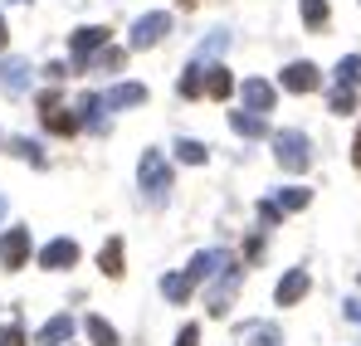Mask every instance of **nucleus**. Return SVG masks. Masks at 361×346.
<instances>
[{"label": "nucleus", "instance_id": "obj_33", "mask_svg": "<svg viewBox=\"0 0 361 346\" xmlns=\"http://www.w3.org/2000/svg\"><path fill=\"white\" fill-rule=\"evenodd\" d=\"M176 346H200V327H195V322H185V327L176 332Z\"/></svg>", "mask_w": 361, "mask_h": 346}, {"label": "nucleus", "instance_id": "obj_21", "mask_svg": "<svg viewBox=\"0 0 361 346\" xmlns=\"http://www.w3.org/2000/svg\"><path fill=\"white\" fill-rule=\"evenodd\" d=\"M190 288H195V278H190V273H166V278H161L166 302H185V297H190Z\"/></svg>", "mask_w": 361, "mask_h": 346}, {"label": "nucleus", "instance_id": "obj_15", "mask_svg": "<svg viewBox=\"0 0 361 346\" xmlns=\"http://www.w3.org/2000/svg\"><path fill=\"white\" fill-rule=\"evenodd\" d=\"M68 337H73V317L59 312V317H49V322L39 327V337H35V342H39V346H68Z\"/></svg>", "mask_w": 361, "mask_h": 346}, {"label": "nucleus", "instance_id": "obj_32", "mask_svg": "<svg viewBox=\"0 0 361 346\" xmlns=\"http://www.w3.org/2000/svg\"><path fill=\"white\" fill-rule=\"evenodd\" d=\"M0 346H25V332H20L15 322H5V327H0Z\"/></svg>", "mask_w": 361, "mask_h": 346}, {"label": "nucleus", "instance_id": "obj_12", "mask_svg": "<svg viewBox=\"0 0 361 346\" xmlns=\"http://www.w3.org/2000/svg\"><path fill=\"white\" fill-rule=\"evenodd\" d=\"M307 288H312L307 268H288V273L279 278V288H274V297H279L283 307H293V302H302V297H307Z\"/></svg>", "mask_w": 361, "mask_h": 346}, {"label": "nucleus", "instance_id": "obj_1", "mask_svg": "<svg viewBox=\"0 0 361 346\" xmlns=\"http://www.w3.org/2000/svg\"><path fill=\"white\" fill-rule=\"evenodd\" d=\"M137 185H142V195L147 200H166V190H171V161H166V152H142V161H137Z\"/></svg>", "mask_w": 361, "mask_h": 346}, {"label": "nucleus", "instance_id": "obj_6", "mask_svg": "<svg viewBox=\"0 0 361 346\" xmlns=\"http://www.w3.org/2000/svg\"><path fill=\"white\" fill-rule=\"evenodd\" d=\"M0 264H5V268H25V264H30V230H25V225L0 234Z\"/></svg>", "mask_w": 361, "mask_h": 346}, {"label": "nucleus", "instance_id": "obj_35", "mask_svg": "<svg viewBox=\"0 0 361 346\" xmlns=\"http://www.w3.org/2000/svg\"><path fill=\"white\" fill-rule=\"evenodd\" d=\"M44 73H49V83H59L63 73H73V68H68V63H49V68H44Z\"/></svg>", "mask_w": 361, "mask_h": 346}, {"label": "nucleus", "instance_id": "obj_14", "mask_svg": "<svg viewBox=\"0 0 361 346\" xmlns=\"http://www.w3.org/2000/svg\"><path fill=\"white\" fill-rule=\"evenodd\" d=\"M0 88L5 93H25L30 88V63L25 58H0Z\"/></svg>", "mask_w": 361, "mask_h": 346}, {"label": "nucleus", "instance_id": "obj_27", "mask_svg": "<svg viewBox=\"0 0 361 346\" xmlns=\"http://www.w3.org/2000/svg\"><path fill=\"white\" fill-rule=\"evenodd\" d=\"M200 73H205L200 63L185 68V78H180V98H200V93H205V78H200Z\"/></svg>", "mask_w": 361, "mask_h": 346}, {"label": "nucleus", "instance_id": "obj_7", "mask_svg": "<svg viewBox=\"0 0 361 346\" xmlns=\"http://www.w3.org/2000/svg\"><path fill=\"white\" fill-rule=\"evenodd\" d=\"M240 278H244L240 264H230V268L220 273V283L205 292V302H210V317H225V312H230V302H235V288H240Z\"/></svg>", "mask_w": 361, "mask_h": 346}, {"label": "nucleus", "instance_id": "obj_13", "mask_svg": "<svg viewBox=\"0 0 361 346\" xmlns=\"http://www.w3.org/2000/svg\"><path fill=\"white\" fill-rule=\"evenodd\" d=\"M73 108H78V122H83L88 132H103V127H108V103H103L98 93H83Z\"/></svg>", "mask_w": 361, "mask_h": 346}, {"label": "nucleus", "instance_id": "obj_40", "mask_svg": "<svg viewBox=\"0 0 361 346\" xmlns=\"http://www.w3.org/2000/svg\"><path fill=\"white\" fill-rule=\"evenodd\" d=\"M15 5H25V0H15Z\"/></svg>", "mask_w": 361, "mask_h": 346}, {"label": "nucleus", "instance_id": "obj_36", "mask_svg": "<svg viewBox=\"0 0 361 346\" xmlns=\"http://www.w3.org/2000/svg\"><path fill=\"white\" fill-rule=\"evenodd\" d=\"M347 317H352V322H361V302H347Z\"/></svg>", "mask_w": 361, "mask_h": 346}, {"label": "nucleus", "instance_id": "obj_18", "mask_svg": "<svg viewBox=\"0 0 361 346\" xmlns=\"http://www.w3.org/2000/svg\"><path fill=\"white\" fill-rule=\"evenodd\" d=\"M230 127H235L240 137H264V132H269V122H264V117H259V113H244V108L230 113Z\"/></svg>", "mask_w": 361, "mask_h": 346}, {"label": "nucleus", "instance_id": "obj_30", "mask_svg": "<svg viewBox=\"0 0 361 346\" xmlns=\"http://www.w3.org/2000/svg\"><path fill=\"white\" fill-rule=\"evenodd\" d=\"M225 44H230V35H225V30H215L210 39H200V49H195V58H215L220 49H225Z\"/></svg>", "mask_w": 361, "mask_h": 346}, {"label": "nucleus", "instance_id": "obj_24", "mask_svg": "<svg viewBox=\"0 0 361 346\" xmlns=\"http://www.w3.org/2000/svg\"><path fill=\"white\" fill-rule=\"evenodd\" d=\"M361 83V54H347L337 63V88H357Z\"/></svg>", "mask_w": 361, "mask_h": 346}, {"label": "nucleus", "instance_id": "obj_9", "mask_svg": "<svg viewBox=\"0 0 361 346\" xmlns=\"http://www.w3.org/2000/svg\"><path fill=\"white\" fill-rule=\"evenodd\" d=\"M279 83H283V93H312V88L322 83V73H317V63L298 58V63H288V68L279 73Z\"/></svg>", "mask_w": 361, "mask_h": 346}, {"label": "nucleus", "instance_id": "obj_2", "mask_svg": "<svg viewBox=\"0 0 361 346\" xmlns=\"http://www.w3.org/2000/svg\"><path fill=\"white\" fill-rule=\"evenodd\" d=\"M274 156H279V166L283 171H307L312 166V142L302 137V132H274Z\"/></svg>", "mask_w": 361, "mask_h": 346}, {"label": "nucleus", "instance_id": "obj_29", "mask_svg": "<svg viewBox=\"0 0 361 346\" xmlns=\"http://www.w3.org/2000/svg\"><path fill=\"white\" fill-rule=\"evenodd\" d=\"M122 63H127V49H103V54L93 58L88 68H103V73H118Z\"/></svg>", "mask_w": 361, "mask_h": 346}, {"label": "nucleus", "instance_id": "obj_11", "mask_svg": "<svg viewBox=\"0 0 361 346\" xmlns=\"http://www.w3.org/2000/svg\"><path fill=\"white\" fill-rule=\"evenodd\" d=\"M240 103L249 108V113H269L274 108V83H264V78H244L240 83Z\"/></svg>", "mask_w": 361, "mask_h": 346}, {"label": "nucleus", "instance_id": "obj_8", "mask_svg": "<svg viewBox=\"0 0 361 346\" xmlns=\"http://www.w3.org/2000/svg\"><path fill=\"white\" fill-rule=\"evenodd\" d=\"M225 268H230V254H225V249H200V254L190 259V268H185V273H190L195 283H210V278H220Z\"/></svg>", "mask_w": 361, "mask_h": 346}, {"label": "nucleus", "instance_id": "obj_38", "mask_svg": "<svg viewBox=\"0 0 361 346\" xmlns=\"http://www.w3.org/2000/svg\"><path fill=\"white\" fill-rule=\"evenodd\" d=\"M5 35H10V30H5V15H0V44H5Z\"/></svg>", "mask_w": 361, "mask_h": 346}, {"label": "nucleus", "instance_id": "obj_39", "mask_svg": "<svg viewBox=\"0 0 361 346\" xmlns=\"http://www.w3.org/2000/svg\"><path fill=\"white\" fill-rule=\"evenodd\" d=\"M0 220H5V195H0Z\"/></svg>", "mask_w": 361, "mask_h": 346}, {"label": "nucleus", "instance_id": "obj_25", "mask_svg": "<svg viewBox=\"0 0 361 346\" xmlns=\"http://www.w3.org/2000/svg\"><path fill=\"white\" fill-rule=\"evenodd\" d=\"M205 156H210V152H205L195 137H180V142H176V161H185V166H200Z\"/></svg>", "mask_w": 361, "mask_h": 346}, {"label": "nucleus", "instance_id": "obj_16", "mask_svg": "<svg viewBox=\"0 0 361 346\" xmlns=\"http://www.w3.org/2000/svg\"><path fill=\"white\" fill-rule=\"evenodd\" d=\"M103 103H108L113 113H122V108H142V103H147V88H142V83H118L113 93H103Z\"/></svg>", "mask_w": 361, "mask_h": 346}, {"label": "nucleus", "instance_id": "obj_17", "mask_svg": "<svg viewBox=\"0 0 361 346\" xmlns=\"http://www.w3.org/2000/svg\"><path fill=\"white\" fill-rule=\"evenodd\" d=\"M240 342L244 346H283V337H279V327H274V322H244V327H240Z\"/></svg>", "mask_w": 361, "mask_h": 346}, {"label": "nucleus", "instance_id": "obj_34", "mask_svg": "<svg viewBox=\"0 0 361 346\" xmlns=\"http://www.w3.org/2000/svg\"><path fill=\"white\" fill-rule=\"evenodd\" d=\"M259 220H264V225H279V220H283V210H279L274 200H264V205H259Z\"/></svg>", "mask_w": 361, "mask_h": 346}, {"label": "nucleus", "instance_id": "obj_20", "mask_svg": "<svg viewBox=\"0 0 361 346\" xmlns=\"http://www.w3.org/2000/svg\"><path fill=\"white\" fill-rule=\"evenodd\" d=\"M83 327H88V342H93V346H122L118 327H113V322H103V317H88Z\"/></svg>", "mask_w": 361, "mask_h": 346}, {"label": "nucleus", "instance_id": "obj_3", "mask_svg": "<svg viewBox=\"0 0 361 346\" xmlns=\"http://www.w3.org/2000/svg\"><path fill=\"white\" fill-rule=\"evenodd\" d=\"M161 35H171V15H166V10H152V15H142V20L132 25L127 44H132V49H152Z\"/></svg>", "mask_w": 361, "mask_h": 346}, {"label": "nucleus", "instance_id": "obj_22", "mask_svg": "<svg viewBox=\"0 0 361 346\" xmlns=\"http://www.w3.org/2000/svg\"><path fill=\"white\" fill-rule=\"evenodd\" d=\"M307 200H312V190H302V185H293V190H279V195H274V205H279L283 215H293V210H307Z\"/></svg>", "mask_w": 361, "mask_h": 346}, {"label": "nucleus", "instance_id": "obj_37", "mask_svg": "<svg viewBox=\"0 0 361 346\" xmlns=\"http://www.w3.org/2000/svg\"><path fill=\"white\" fill-rule=\"evenodd\" d=\"M352 161L361 166V132H357V142H352Z\"/></svg>", "mask_w": 361, "mask_h": 346}, {"label": "nucleus", "instance_id": "obj_23", "mask_svg": "<svg viewBox=\"0 0 361 346\" xmlns=\"http://www.w3.org/2000/svg\"><path fill=\"white\" fill-rule=\"evenodd\" d=\"M98 264H103V273H108V278H118V273H122V239H118V234H113V239L103 244Z\"/></svg>", "mask_w": 361, "mask_h": 346}, {"label": "nucleus", "instance_id": "obj_4", "mask_svg": "<svg viewBox=\"0 0 361 346\" xmlns=\"http://www.w3.org/2000/svg\"><path fill=\"white\" fill-rule=\"evenodd\" d=\"M39 122L49 127V132H59V137H73L83 122H78V113H63V103H59V93L49 88L44 98H39Z\"/></svg>", "mask_w": 361, "mask_h": 346}, {"label": "nucleus", "instance_id": "obj_5", "mask_svg": "<svg viewBox=\"0 0 361 346\" xmlns=\"http://www.w3.org/2000/svg\"><path fill=\"white\" fill-rule=\"evenodd\" d=\"M103 44H108V30H103V25H88V30H78V35L68 39V49H73V68H88L93 58L103 54Z\"/></svg>", "mask_w": 361, "mask_h": 346}, {"label": "nucleus", "instance_id": "obj_28", "mask_svg": "<svg viewBox=\"0 0 361 346\" xmlns=\"http://www.w3.org/2000/svg\"><path fill=\"white\" fill-rule=\"evenodd\" d=\"M10 152H15V156H25L30 166H44V152H39L30 137H15V142H10Z\"/></svg>", "mask_w": 361, "mask_h": 346}, {"label": "nucleus", "instance_id": "obj_31", "mask_svg": "<svg viewBox=\"0 0 361 346\" xmlns=\"http://www.w3.org/2000/svg\"><path fill=\"white\" fill-rule=\"evenodd\" d=\"M332 113H357V93L352 88H332Z\"/></svg>", "mask_w": 361, "mask_h": 346}, {"label": "nucleus", "instance_id": "obj_19", "mask_svg": "<svg viewBox=\"0 0 361 346\" xmlns=\"http://www.w3.org/2000/svg\"><path fill=\"white\" fill-rule=\"evenodd\" d=\"M205 93H210V98H220V103H225V98H230V93H235V78H230V68H220V63H215V68H210V73H205Z\"/></svg>", "mask_w": 361, "mask_h": 346}, {"label": "nucleus", "instance_id": "obj_26", "mask_svg": "<svg viewBox=\"0 0 361 346\" xmlns=\"http://www.w3.org/2000/svg\"><path fill=\"white\" fill-rule=\"evenodd\" d=\"M327 15H332V10H327V0H302V25H307V30H322V25H327Z\"/></svg>", "mask_w": 361, "mask_h": 346}, {"label": "nucleus", "instance_id": "obj_10", "mask_svg": "<svg viewBox=\"0 0 361 346\" xmlns=\"http://www.w3.org/2000/svg\"><path fill=\"white\" fill-rule=\"evenodd\" d=\"M73 264H78V244H73V239H49V244L39 249V268L63 273V268H73Z\"/></svg>", "mask_w": 361, "mask_h": 346}]
</instances>
